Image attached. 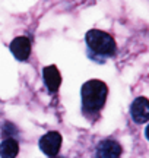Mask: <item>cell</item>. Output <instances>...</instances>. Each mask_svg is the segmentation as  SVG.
Masks as SVG:
<instances>
[{"mask_svg": "<svg viewBox=\"0 0 149 158\" xmlns=\"http://www.w3.org/2000/svg\"><path fill=\"white\" fill-rule=\"evenodd\" d=\"M107 85L102 81L92 79L82 85L80 97H82V107L86 113H95L101 110L107 100Z\"/></svg>", "mask_w": 149, "mask_h": 158, "instance_id": "cell-1", "label": "cell"}, {"mask_svg": "<svg viewBox=\"0 0 149 158\" xmlns=\"http://www.w3.org/2000/svg\"><path fill=\"white\" fill-rule=\"evenodd\" d=\"M86 44L89 50H92L95 54L99 56H113L115 51V41L114 38L99 29H91L86 32Z\"/></svg>", "mask_w": 149, "mask_h": 158, "instance_id": "cell-2", "label": "cell"}, {"mask_svg": "<svg viewBox=\"0 0 149 158\" xmlns=\"http://www.w3.org/2000/svg\"><path fill=\"white\" fill-rule=\"evenodd\" d=\"M38 145H40V149L45 155L56 157L62 146V135L59 132H48L40 139Z\"/></svg>", "mask_w": 149, "mask_h": 158, "instance_id": "cell-3", "label": "cell"}, {"mask_svg": "<svg viewBox=\"0 0 149 158\" xmlns=\"http://www.w3.org/2000/svg\"><path fill=\"white\" fill-rule=\"evenodd\" d=\"M121 145L114 139H104L95 148L97 158H120Z\"/></svg>", "mask_w": 149, "mask_h": 158, "instance_id": "cell-4", "label": "cell"}, {"mask_svg": "<svg viewBox=\"0 0 149 158\" xmlns=\"http://www.w3.org/2000/svg\"><path fill=\"white\" fill-rule=\"evenodd\" d=\"M130 116L137 124L148 121L149 120V100L145 97L136 98L130 107Z\"/></svg>", "mask_w": 149, "mask_h": 158, "instance_id": "cell-5", "label": "cell"}, {"mask_svg": "<svg viewBox=\"0 0 149 158\" xmlns=\"http://www.w3.org/2000/svg\"><path fill=\"white\" fill-rule=\"evenodd\" d=\"M10 51L15 56L16 60L24 62L29 57L31 54V41L27 37H16L12 43H10Z\"/></svg>", "mask_w": 149, "mask_h": 158, "instance_id": "cell-6", "label": "cell"}, {"mask_svg": "<svg viewBox=\"0 0 149 158\" xmlns=\"http://www.w3.org/2000/svg\"><path fill=\"white\" fill-rule=\"evenodd\" d=\"M43 78H44V82H45V86L50 92H56L62 84V76H60V72L56 66H47L44 67L43 70Z\"/></svg>", "mask_w": 149, "mask_h": 158, "instance_id": "cell-7", "label": "cell"}, {"mask_svg": "<svg viewBox=\"0 0 149 158\" xmlns=\"http://www.w3.org/2000/svg\"><path fill=\"white\" fill-rule=\"evenodd\" d=\"M18 152H19V143L12 138L5 139L0 143V157L2 158H16Z\"/></svg>", "mask_w": 149, "mask_h": 158, "instance_id": "cell-8", "label": "cell"}, {"mask_svg": "<svg viewBox=\"0 0 149 158\" xmlns=\"http://www.w3.org/2000/svg\"><path fill=\"white\" fill-rule=\"evenodd\" d=\"M145 135H146V138H148V140H149V124H148V127H146V130H145Z\"/></svg>", "mask_w": 149, "mask_h": 158, "instance_id": "cell-9", "label": "cell"}, {"mask_svg": "<svg viewBox=\"0 0 149 158\" xmlns=\"http://www.w3.org/2000/svg\"><path fill=\"white\" fill-rule=\"evenodd\" d=\"M51 158H62V157H51Z\"/></svg>", "mask_w": 149, "mask_h": 158, "instance_id": "cell-10", "label": "cell"}]
</instances>
